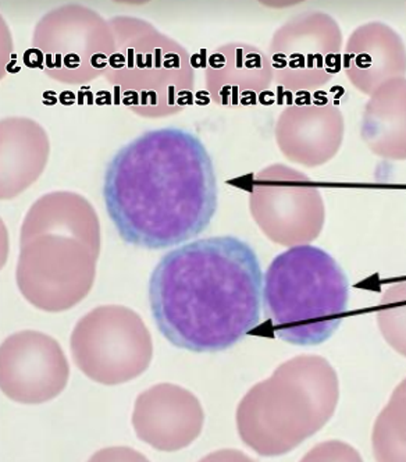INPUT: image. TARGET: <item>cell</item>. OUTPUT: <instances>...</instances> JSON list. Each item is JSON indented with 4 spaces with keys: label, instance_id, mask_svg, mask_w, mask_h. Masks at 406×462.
I'll list each match as a JSON object with an SVG mask.
<instances>
[{
    "label": "cell",
    "instance_id": "ba28073f",
    "mask_svg": "<svg viewBox=\"0 0 406 462\" xmlns=\"http://www.w3.org/2000/svg\"><path fill=\"white\" fill-rule=\"evenodd\" d=\"M252 212L270 238L284 245L313 240L323 225L320 195L297 171L273 168L262 174Z\"/></svg>",
    "mask_w": 406,
    "mask_h": 462
},
{
    "label": "cell",
    "instance_id": "5b68a950",
    "mask_svg": "<svg viewBox=\"0 0 406 462\" xmlns=\"http://www.w3.org/2000/svg\"><path fill=\"white\" fill-rule=\"evenodd\" d=\"M262 302L277 337L294 346H320L346 318L348 277L318 246H291L267 268Z\"/></svg>",
    "mask_w": 406,
    "mask_h": 462
},
{
    "label": "cell",
    "instance_id": "9c48e42d",
    "mask_svg": "<svg viewBox=\"0 0 406 462\" xmlns=\"http://www.w3.org/2000/svg\"><path fill=\"white\" fill-rule=\"evenodd\" d=\"M205 412L197 395L171 383H159L138 395L134 404L135 435L166 453L189 448L199 438Z\"/></svg>",
    "mask_w": 406,
    "mask_h": 462
},
{
    "label": "cell",
    "instance_id": "52a82bcc",
    "mask_svg": "<svg viewBox=\"0 0 406 462\" xmlns=\"http://www.w3.org/2000/svg\"><path fill=\"white\" fill-rule=\"evenodd\" d=\"M70 377L60 344L41 332L9 336L0 350V387L20 404H42L56 399Z\"/></svg>",
    "mask_w": 406,
    "mask_h": 462
},
{
    "label": "cell",
    "instance_id": "3957f363",
    "mask_svg": "<svg viewBox=\"0 0 406 462\" xmlns=\"http://www.w3.org/2000/svg\"><path fill=\"white\" fill-rule=\"evenodd\" d=\"M97 253L99 227L88 202L69 192L46 195L23 226L20 290L40 310H69L91 289Z\"/></svg>",
    "mask_w": 406,
    "mask_h": 462
},
{
    "label": "cell",
    "instance_id": "6da1fadb",
    "mask_svg": "<svg viewBox=\"0 0 406 462\" xmlns=\"http://www.w3.org/2000/svg\"><path fill=\"white\" fill-rule=\"evenodd\" d=\"M107 215L125 243L148 250L198 237L217 209L215 166L189 131H145L107 164Z\"/></svg>",
    "mask_w": 406,
    "mask_h": 462
},
{
    "label": "cell",
    "instance_id": "8992f818",
    "mask_svg": "<svg viewBox=\"0 0 406 462\" xmlns=\"http://www.w3.org/2000/svg\"><path fill=\"white\" fill-rule=\"evenodd\" d=\"M70 346L77 368L105 386L137 379L153 356L145 323L125 307H100L89 312L74 328Z\"/></svg>",
    "mask_w": 406,
    "mask_h": 462
},
{
    "label": "cell",
    "instance_id": "7a4b0ae2",
    "mask_svg": "<svg viewBox=\"0 0 406 462\" xmlns=\"http://www.w3.org/2000/svg\"><path fill=\"white\" fill-rule=\"evenodd\" d=\"M263 274L255 251L234 236L203 238L167 253L152 272L149 304L173 346L218 353L259 325Z\"/></svg>",
    "mask_w": 406,
    "mask_h": 462
},
{
    "label": "cell",
    "instance_id": "277c9868",
    "mask_svg": "<svg viewBox=\"0 0 406 462\" xmlns=\"http://www.w3.org/2000/svg\"><path fill=\"white\" fill-rule=\"evenodd\" d=\"M338 399V374L328 359L295 356L244 395L238 435L259 456H284L328 425Z\"/></svg>",
    "mask_w": 406,
    "mask_h": 462
}]
</instances>
